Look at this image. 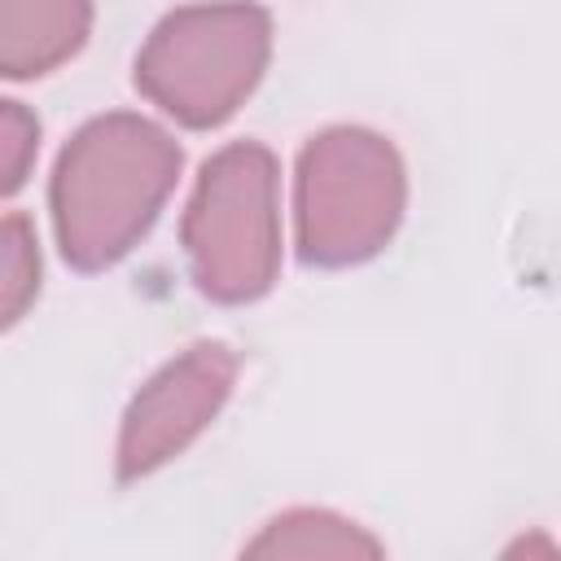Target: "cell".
Masks as SVG:
<instances>
[{"instance_id":"cell-3","label":"cell","mask_w":561,"mask_h":561,"mask_svg":"<svg viewBox=\"0 0 561 561\" xmlns=\"http://www.w3.org/2000/svg\"><path fill=\"white\" fill-rule=\"evenodd\" d=\"M408 197L394 145L368 127H329L298 158V254L320 267L373 259Z\"/></svg>"},{"instance_id":"cell-5","label":"cell","mask_w":561,"mask_h":561,"mask_svg":"<svg viewBox=\"0 0 561 561\" xmlns=\"http://www.w3.org/2000/svg\"><path fill=\"white\" fill-rule=\"evenodd\" d=\"M237 381V359L224 342H197L162 364L123 412L118 478H145L175 460L224 408Z\"/></svg>"},{"instance_id":"cell-4","label":"cell","mask_w":561,"mask_h":561,"mask_svg":"<svg viewBox=\"0 0 561 561\" xmlns=\"http://www.w3.org/2000/svg\"><path fill=\"white\" fill-rule=\"evenodd\" d=\"M267 48L272 22L259 4L175 9L136 57V88L184 127H215L250 96Z\"/></svg>"},{"instance_id":"cell-9","label":"cell","mask_w":561,"mask_h":561,"mask_svg":"<svg viewBox=\"0 0 561 561\" xmlns=\"http://www.w3.org/2000/svg\"><path fill=\"white\" fill-rule=\"evenodd\" d=\"M35 145H39V123L31 118V110H22L18 101H0V197H9L31 162H35Z\"/></svg>"},{"instance_id":"cell-2","label":"cell","mask_w":561,"mask_h":561,"mask_svg":"<svg viewBox=\"0 0 561 561\" xmlns=\"http://www.w3.org/2000/svg\"><path fill=\"white\" fill-rule=\"evenodd\" d=\"M184 250L197 289L219 302H250L276 280L280 180L263 145H228L202 167L184 210Z\"/></svg>"},{"instance_id":"cell-1","label":"cell","mask_w":561,"mask_h":561,"mask_svg":"<svg viewBox=\"0 0 561 561\" xmlns=\"http://www.w3.org/2000/svg\"><path fill=\"white\" fill-rule=\"evenodd\" d=\"M180 175V145L140 114L92 118L57 158L53 224L61 254L92 272L123 259L158 219Z\"/></svg>"},{"instance_id":"cell-6","label":"cell","mask_w":561,"mask_h":561,"mask_svg":"<svg viewBox=\"0 0 561 561\" xmlns=\"http://www.w3.org/2000/svg\"><path fill=\"white\" fill-rule=\"evenodd\" d=\"M92 26V0H0V79L61 66Z\"/></svg>"},{"instance_id":"cell-8","label":"cell","mask_w":561,"mask_h":561,"mask_svg":"<svg viewBox=\"0 0 561 561\" xmlns=\"http://www.w3.org/2000/svg\"><path fill=\"white\" fill-rule=\"evenodd\" d=\"M39 289V245L22 215H0V329L13 324Z\"/></svg>"},{"instance_id":"cell-7","label":"cell","mask_w":561,"mask_h":561,"mask_svg":"<svg viewBox=\"0 0 561 561\" xmlns=\"http://www.w3.org/2000/svg\"><path fill=\"white\" fill-rule=\"evenodd\" d=\"M245 552L250 557H381V543L364 526L329 508H294L272 517L245 543Z\"/></svg>"}]
</instances>
